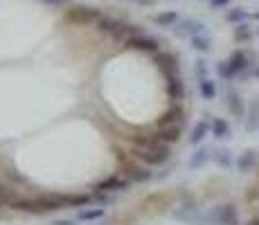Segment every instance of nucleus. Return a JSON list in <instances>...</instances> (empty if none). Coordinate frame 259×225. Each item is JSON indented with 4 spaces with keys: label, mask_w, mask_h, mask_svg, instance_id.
Returning a JSON list of instances; mask_svg holds the SVG:
<instances>
[{
    "label": "nucleus",
    "mask_w": 259,
    "mask_h": 225,
    "mask_svg": "<svg viewBox=\"0 0 259 225\" xmlns=\"http://www.w3.org/2000/svg\"><path fill=\"white\" fill-rule=\"evenodd\" d=\"M133 144V156L136 160H140L147 167H162L169 162L171 158V147L156 138V133L151 135H133L131 138Z\"/></svg>",
    "instance_id": "1"
},
{
    "label": "nucleus",
    "mask_w": 259,
    "mask_h": 225,
    "mask_svg": "<svg viewBox=\"0 0 259 225\" xmlns=\"http://www.w3.org/2000/svg\"><path fill=\"white\" fill-rule=\"evenodd\" d=\"M66 207H68L66 194H38V196H32V198H18L12 209L34 214V216H43V214H52Z\"/></svg>",
    "instance_id": "2"
},
{
    "label": "nucleus",
    "mask_w": 259,
    "mask_h": 225,
    "mask_svg": "<svg viewBox=\"0 0 259 225\" xmlns=\"http://www.w3.org/2000/svg\"><path fill=\"white\" fill-rule=\"evenodd\" d=\"M205 223L210 225H239V209L232 203H223L212 207L205 214Z\"/></svg>",
    "instance_id": "3"
},
{
    "label": "nucleus",
    "mask_w": 259,
    "mask_h": 225,
    "mask_svg": "<svg viewBox=\"0 0 259 225\" xmlns=\"http://www.w3.org/2000/svg\"><path fill=\"white\" fill-rule=\"evenodd\" d=\"M248 66H250V61H248V54L241 52V50H237V52L230 54V59L228 61H221L217 66L219 74H221L223 79H235L239 72H243Z\"/></svg>",
    "instance_id": "4"
},
{
    "label": "nucleus",
    "mask_w": 259,
    "mask_h": 225,
    "mask_svg": "<svg viewBox=\"0 0 259 225\" xmlns=\"http://www.w3.org/2000/svg\"><path fill=\"white\" fill-rule=\"evenodd\" d=\"M119 173H122L124 178H128L131 183H149V180L153 178L151 167L142 164L140 160H131V162H124L122 167H119Z\"/></svg>",
    "instance_id": "5"
},
{
    "label": "nucleus",
    "mask_w": 259,
    "mask_h": 225,
    "mask_svg": "<svg viewBox=\"0 0 259 225\" xmlns=\"http://www.w3.org/2000/svg\"><path fill=\"white\" fill-rule=\"evenodd\" d=\"M131 180L124 178L122 173H113V176L99 180L97 185H95V192H102V194H108V196H113V194H119V192H128L131 189Z\"/></svg>",
    "instance_id": "6"
},
{
    "label": "nucleus",
    "mask_w": 259,
    "mask_h": 225,
    "mask_svg": "<svg viewBox=\"0 0 259 225\" xmlns=\"http://www.w3.org/2000/svg\"><path fill=\"white\" fill-rule=\"evenodd\" d=\"M205 23L203 21H196V18H181L176 25L171 27V32L181 38H192V36H198V34H205Z\"/></svg>",
    "instance_id": "7"
},
{
    "label": "nucleus",
    "mask_w": 259,
    "mask_h": 225,
    "mask_svg": "<svg viewBox=\"0 0 259 225\" xmlns=\"http://www.w3.org/2000/svg\"><path fill=\"white\" fill-rule=\"evenodd\" d=\"M128 50H138V52H149V54H158L160 52V41L158 38H153V36H149V34H144V32H140L138 36H133V38H128L126 43Z\"/></svg>",
    "instance_id": "8"
},
{
    "label": "nucleus",
    "mask_w": 259,
    "mask_h": 225,
    "mask_svg": "<svg viewBox=\"0 0 259 225\" xmlns=\"http://www.w3.org/2000/svg\"><path fill=\"white\" fill-rule=\"evenodd\" d=\"M158 128H167V126H185V108L181 106V104H174V106H169L165 113L158 117L156 122Z\"/></svg>",
    "instance_id": "9"
},
{
    "label": "nucleus",
    "mask_w": 259,
    "mask_h": 225,
    "mask_svg": "<svg viewBox=\"0 0 259 225\" xmlns=\"http://www.w3.org/2000/svg\"><path fill=\"white\" fill-rule=\"evenodd\" d=\"M153 63L158 66L165 77H174V74H178V57L174 52H158L153 54Z\"/></svg>",
    "instance_id": "10"
},
{
    "label": "nucleus",
    "mask_w": 259,
    "mask_h": 225,
    "mask_svg": "<svg viewBox=\"0 0 259 225\" xmlns=\"http://www.w3.org/2000/svg\"><path fill=\"white\" fill-rule=\"evenodd\" d=\"M104 14L99 12V9H95V7H74L70 9V14H68V18L74 23H79V25H83V23H95L97 25V21L102 18Z\"/></svg>",
    "instance_id": "11"
},
{
    "label": "nucleus",
    "mask_w": 259,
    "mask_h": 225,
    "mask_svg": "<svg viewBox=\"0 0 259 225\" xmlns=\"http://www.w3.org/2000/svg\"><path fill=\"white\" fill-rule=\"evenodd\" d=\"M210 160H214V149H210V147H198L196 151L189 156L187 167L192 169V171H196V169H203V167H205Z\"/></svg>",
    "instance_id": "12"
},
{
    "label": "nucleus",
    "mask_w": 259,
    "mask_h": 225,
    "mask_svg": "<svg viewBox=\"0 0 259 225\" xmlns=\"http://www.w3.org/2000/svg\"><path fill=\"white\" fill-rule=\"evenodd\" d=\"M185 81L181 79V74H174V77H167V97L171 102L181 104L185 99Z\"/></svg>",
    "instance_id": "13"
},
{
    "label": "nucleus",
    "mask_w": 259,
    "mask_h": 225,
    "mask_svg": "<svg viewBox=\"0 0 259 225\" xmlns=\"http://www.w3.org/2000/svg\"><path fill=\"white\" fill-rule=\"evenodd\" d=\"M106 216V207L102 205H91V207H83V209H77V221L79 223H95V221H102Z\"/></svg>",
    "instance_id": "14"
},
{
    "label": "nucleus",
    "mask_w": 259,
    "mask_h": 225,
    "mask_svg": "<svg viewBox=\"0 0 259 225\" xmlns=\"http://www.w3.org/2000/svg\"><path fill=\"white\" fill-rule=\"evenodd\" d=\"M226 106H228V111H230V115H235V117H246V104H243L241 95L235 93V90H228Z\"/></svg>",
    "instance_id": "15"
},
{
    "label": "nucleus",
    "mask_w": 259,
    "mask_h": 225,
    "mask_svg": "<svg viewBox=\"0 0 259 225\" xmlns=\"http://www.w3.org/2000/svg\"><path fill=\"white\" fill-rule=\"evenodd\" d=\"M207 133H212L210 122H207V119H198V122L194 124L192 133H189V144H192V147H201L203 140L207 138Z\"/></svg>",
    "instance_id": "16"
},
{
    "label": "nucleus",
    "mask_w": 259,
    "mask_h": 225,
    "mask_svg": "<svg viewBox=\"0 0 259 225\" xmlns=\"http://www.w3.org/2000/svg\"><path fill=\"white\" fill-rule=\"evenodd\" d=\"M156 138L160 140V142H165V144H178L181 142V138H183V126H167V128H158L156 131Z\"/></svg>",
    "instance_id": "17"
},
{
    "label": "nucleus",
    "mask_w": 259,
    "mask_h": 225,
    "mask_svg": "<svg viewBox=\"0 0 259 225\" xmlns=\"http://www.w3.org/2000/svg\"><path fill=\"white\" fill-rule=\"evenodd\" d=\"M68 196V207H74V209H83V207H91V205H97L95 203V196L93 194H66Z\"/></svg>",
    "instance_id": "18"
},
{
    "label": "nucleus",
    "mask_w": 259,
    "mask_h": 225,
    "mask_svg": "<svg viewBox=\"0 0 259 225\" xmlns=\"http://www.w3.org/2000/svg\"><path fill=\"white\" fill-rule=\"evenodd\" d=\"M257 164V151L255 149H246V151L239 156L237 160V169L241 173H248V171H252V167Z\"/></svg>",
    "instance_id": "19"
},
{
    "label": "nucleus",
    "mask_w": 259,
    "mask_h": 225,
    "mask_svg": "<svg viewBox=\"0 0 259 225\" xmlns=\"http://www.w3.org/2000/svg\"><path fill=\"white\" fill-rule=\"evenodd\" d=\"M178 21H181V16H178V12H174V9H167V12H160V14L153 16V23H156L158 27H169L171 29Z\"/></svg>",
    "instance_id": "20"
},
{
    "label": "nucleus",
    "mask_w": 259,
    "mask_h": 225,
    "mask_svg": "<svg viewBox=\"0 0 259 225\" xmlns=\"http://www.w3.org/2000/svg\"><path fill=\"white\" fill-rule=\"evenodd\" d=\"M119 25H122V21L111 18V16H106V14H104V16L97 21V29H99V32H104V34H108V36H115Z\"/></svg>",
    "instance_id": "21"
},
{
    "label": "nucleus",
    "mask_w": 259,
    "mask_h": 225,
    "mask_svg": "<svg viewBox=\"0 0 259 225\" xmlns=\"http://www.w3.org/2000/svg\"><path fill=\"white\" fill-rule=\"evenodd\" d=\"M210 128H212V135L217 140H228L230 138V124H228L223 117H214L210 122Z\"/></svg>",
    "instance_id": "22"
},
{
    "label": "nucleus",
    "mask_w": 259,
    "mask_h": 225,
    "mask_svg": "<svg viewBox=\"0 0 259 225\" xmlns=\"http://www.w3.org/2000/svg\"><path fill=\"white\" fill-rule=\"evenodd\" d=\"M198 93H201V97L205 99V102H212V99L217 97V81H212L210 77L198 79Z\"/></svg>",
    "instance_id": "23"
},
{
    "label": "nucleus",
    "mask_w": 259,
    "mask_h": 225,
    "mask_svg": "<svg viewBox=\"0 0 259 225\" xmlns=\"http://www.w3.org/2000/svg\"><path fill=\"white\" fill-rule=\"evenodd\" d=\"M18 198H21V196H18L14 189H9V187H5V185H0V209H3V207H9V209H12L14 205H16Z\"/></svg>",
    "instance_id": "24"
},
{
    "label": "nucleus",
    "mask_w": 259,
    "mask_h": 225,
    "mask_svg": "<svg viewBox=\"0 0 259 225\" xmlns=\"http://www.w3.org/2000/svg\"><path fill=\"white\" fill-rule=\"evenodd\" d=\"M189 43H192V48L196 50V52L201 54H207L212 50V38L205 36V34H198V36H192L189 38Z\"/></svg>",
    "instance_id": "25"
},
{
    "label": "nucleus",
    "mask_w": 259,
    "mask_h": 225,
    "mask_svg": "<svg viewBox=\"0 0 259 225\" xmlns=\"http://www.w3.org/2000/svg\"><path fill=\"white\" fill-rule=\"evenodd\" d=\"M214 162L219 164V167H223V169H230L232 167V162H235V160H232V151L230 149H214Z\"/></svg>",
    "instance_id": "26"
},
{
    "label": "nucleus",
    "mask_w": 259,
    "mask_h": 225,
    "mask_svg": "<svg viewBox=\"0 0 259 225\" xmlns=\"http://www.w3.org/2000/svg\"><path fill=\"white\" fill-rule=\"evenodd\" d=\"M246 128L248 131H257L259 128V102L252 104L250 113H248V119H246Z\"/></svg>",
    "instance_id": "27"
},
{
    "label": "nucleus",
    "mask_w": 259,
    "mask_h": 225,
    "mask_svg": "<svg viewBox=\"0 0 259 225\" xmlns=\"http://www.w3.org/2000/svg\"><path fill=\"white\" fill-rule=\"evenodd\" d=\"M235 38H237V41H250V38H252V29L248 27L246 23H239L235 27Z\"/></svg>",
    "instance_id": "28"
},
{
    "label": "nucleus",
    "mask_w": 259,
    "mask_h": 225,
    "mask_svg": "<svg viewBox=\"0 0 259 225\" xmlns=\"http://www.w3.org/2000/svg\"><path fill=\"white\" fill-rule=\"evenodd\" d=\"M248 18V14L243 12L241 7H235V9H230V12L226 14V21L228 23H243Z\"/></svg>",
    "instance_id": "29"
},
{
    "label": "nucleus",
    "mask_w": 259,
    "mask_h": 225,
    "mask_svg": "<svg viewBox=\"0 0 259 225\" xmlns=\"http://www.w3.org/2000/svg\"><path fill=\"white\" fill-rule=\"evenodd\" d=\"M196 74H198V79H205L207 77V63L203 61V59H198V61H196Z\"/></svg>",
    "instance_id": "30"
},
{
    "label": "nucleus",
    "mask_w": 259,
    "mask_h": 225,
    "mask_svg": "<svg viewBox=\"0 0 259 225\" xmlns=\"http://www.w3.org/2000/svg\"><path fill=\"white\" fill-rule=\"evenodd\" d=\"M52 225H79L77 218H54Z\"/></svg>",
    "instance_id": "31"
},
{
    "label": "nucleus",
    "mask_w": 259,
    "mask_h": 225,
    "mask_svg": "<svg viewBox=\"0 0 259 225\" xmlns=\"http://www.w3.org/2000/svg\"><path fill=\"white\" fill-rule=\"evenodd\" d=\"M131 3H138V5H142V7H153L156 0H131Z\"/></svg>",
    "instance_id": "32"
},
{
    "label": "nucleus",
    "mask_w": 259,
    "mask_h": 225,
    "mask_svg": "<svg viewBox=\"0 0 259 225\" xmlns=\"http://www.w3.org/2000/svg\"><path fill=\"white\" fill-rule=\"evenodd\" d=\"M210 3H212V7H226L230 0H210Z\"/></svg>",
    "instance_id": "33"
},
{
    "label": "nucleus",
    "mask_w": 259,
    "mask_h": 225,
    "mask_svg": "<svg viewBox=\"0 0 259 225\" xmlns=\"http://www.w3.org/2000/svg\"><path fill=\"white\" fill-rule=\"evenodd\" d=\"M246 225H259V218H257V216H255V218H250V221H248Z\"/></svg>",
    "instance_id": "34"
},
{
    "label": "nucleus",
    "mask_w": 259,
    "mask_h": 225,
    "mask_svg": "<svg viewBox=\"0 0 259 225\" xmlns=\"http://www.w3.org/2000/svg\"><path fill=\"white\" fill-rule=\"evenodd\" d=\"M43 3H50V5H57V3H63V0H43Z\"/></svg>",
    "instance_id": "35"
},
{
    "label": "nucleus",
    "mask_w": 259,
    "mask_h": 225,
    "mask_svg": "<svg viewBox=\"0 0 259 225\" xmlns=\"http://www.w3.org/2000/svg\"><path fill=\"white\" fill-rule=\"evenodd\" d=\"M255 77H257V79H259V68H257V70H255Z\"/></svg>",
    "instance_id": "36"
},
{
    "label": "nucleus",
    "mask_w": 259,
    "mask_h": 225,
    "mask_svg": "<svg viewBox=\"0 0 259 225\" xmlns=\"http://www.w3.org/2000/svg\"><path fill=\"white\" fill-rule=\"evenodd\" d=\"M257 34H259V27H257Z\"/></svg>",
    "instance_id": "37"
}]
</instances>
